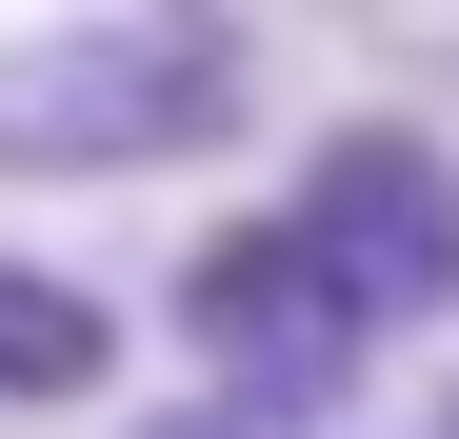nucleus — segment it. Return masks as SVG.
<instances>
[{
    "instance_id": "nucleus-4",
    "label": "nucleus",
    "mask_w": 459,
    "mask_h": 439,
    "mask_svg": "<svg viewBox=\"0 0 459 439\" xmlns=\"http://www.w3.org/2000/svg\"><path fill=\"white\" fill-rule=\"evenodd\" d=\"M100 380H120V300L0 240V419H60V400H100Z\"/></svg>"
},
{
    "instance_id": "nucleus-1",
    "label": "nucleus",
    "mask_w": 459,
    "mask_h": 439,
    "mask_svg": "<svg viewBox=\"0 0 459 439\" xmlns=\"http://www.w3.org/2000/svg\"><path fill=\"white\" fill-rule=\"evenodd\" d=\"M260 120L220 0H60L0 40V180H180Z\"/></svg>"
},
{
    "instance_id": "nucleus-6",
    "label": "nucleus",
    "mask_w": 459,
    "mask_h": 439,
    "mask_svg": "<svg viewBox=\"0 0 459 439\" xmlns=\"http://www.w3.org/2000/svg\"><path fill=\"white\" fill-rule=\"evenodd\" d=\"M400 439H459V359H439V400H420V419H400Z\"/></svg>"
},
{
    "instance_id": "nucleus-5",
    "label": "nucleus",
    "mask_w": 459,
    "mask_h": 439,
    "mask_svg": "<svg viewBox=\"0 0 459 439\" xmlns=\"http://www.w3.org/2000/svg\"><path fill=\"white\" fill-rule=\"evenodd\" d=\"M120 439H299V419H260V400H160V419H120Z\"/></svg>"
},
{
    "instance_id": "nucleus-3",
    "label": "nucleus",
    "mask_w": 459,
    "mask_h": 439,
    "mask_svg": "<svg viewBox=\"0 0 459 439\" xmlns=\"http://www.w3.org/2000/svg\"><path fill=\"white\" fill-rule=\"evenodd\" d=\"M280 220L359 280L379 340H439V320H459V140H439V120H320V140L280 160Z\"/></svg>"
},
{
    "instance_id": "nucleus-2",
    "label": "nucleus",
    "mask_w": 459,
    "mask_h": 439,
    "mask_svg": "<svg viewBox=\"0 0 459 439\" xmlns=\"http://www.w3.org/2000/svg\"><path fill=\"white\" fill-rule=\"evenodd\" d=\"M180 340H200V380H220V400H260V419H320V400H359L379 359H400V340L359 320V280L299 240L280 200H260V220H220V240L180 260Z\"/></svg>"
}]
</instances>
